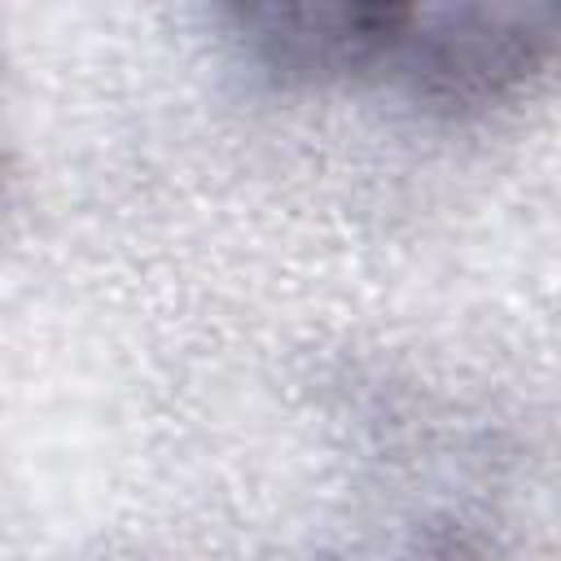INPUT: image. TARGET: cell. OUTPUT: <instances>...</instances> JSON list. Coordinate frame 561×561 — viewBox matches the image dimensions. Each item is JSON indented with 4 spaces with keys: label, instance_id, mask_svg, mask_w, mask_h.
Here are the masks:
<instances>
[{
    "label": "cell",
    "instance_id": "6da1fadb",
    "mask_svg": "<svg viewBox=\"0 0 561 561\" xmlns=\"http://www.w3.org/2000/svg\"><path fill=\"white\" fill-rule=\"evenodd\" d=\"M561 61V4H412L386 75L421 105L482 114Z\"/></svg>",
    "mask_w": 561,
    "mask_h": 561
},
{
    "label": "cell",
    "instance_id": "7a4b0ae2",
    "mask_svg": "<svg viewBox=\"0 0 561 561\" xmlns=\"http://www.w3.org/2000/svg\"><path fill=\"white\" fill-rule=\"evenodd\" d=\"M412 4L377 0H302L237 4L228 18L245 35L254 61L280 83H333L386 75Z\"/></svg>",
    "mask_w": 561,
    "mask_h": 561
}]
</instances>
